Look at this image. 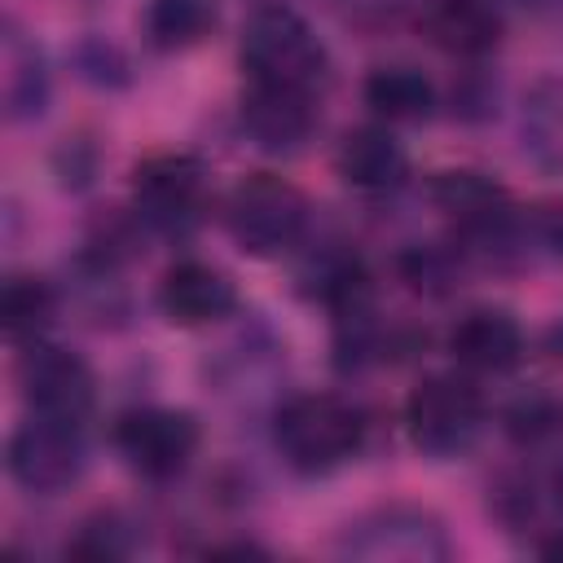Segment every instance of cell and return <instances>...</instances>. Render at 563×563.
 <instances>
[{
  "instance_id": "2",
  "label": "cell",
  "mask_w": 563,
  "mask_h": 563,
  "mask_svg": "<svg viewBox=\"0 0 563 563\" xmlns=\"http://www.w3.org/2000/svg\"><path fill=\"white\" fill-rule=\"evenodd\" d=\"M242 66L251 70V84H282L312 92V84L325 70V48L295 9L260 4L242 26Z\"/></svg>"
},
{
  "instance_id": "22",
  "label": "cell",
  "mask_w": 563,
  "mask_h": 563,
  "mask_svg": "<svg viewBox=\"0 0 563 563\" xmlns=\"http://www.w3.org/2000/svg\"><path fill=\"white\" fill-rule=\"evenodd\" d=\"M541 238L563 255V202H554V207L541 211Z\"/></svg>"
},
{
  "instance_id": "7",
  "label": "cell",
  "mask_w": 563,
  "mask_h": 563,
  "mask_svg": "<svg viewBox=\"0 0 563 563\" xmlns=\"http://www.w3.org/2000/svg\"><path fill=\"white\" fill-rule=\"evenodd\" d=\"M18 383L26 405L40 418L70 422V427H79V418L92 409V396H97L92 369L66 347H31L18 365Z\"/></svg>"
},
{
  "instance_id": "13",
  "label": "cell",
  "mask_w": 563,
  "mask_h": 563,
  "mask_svg": "<svg viewBox=\"0 0 563 563\" xmlns=\"http://www.w3.org/2000/svg\"><path fill=\"white\" fill-rule=\"evenodd\" d=\"M431 198L466 233H497L510 220V194L484 172H440L431 180Z\"/></svg>"
},
{
  "instance_id": "18",
  "label": "cell",
  "mask_w": 563,
  "mask_h": 563,
  "mask_svg": "<svg viewBox=\"0 0 563 563\" xmlns=\"http://www.w3.org/2000/svg\"><path fill=\"white\" fill-rule=\"evenodd\" d=\"M216 13L211 0H150L145 9V31L154 48H189L211 31Z\"/></svg>"
},
{
  "instance_id": "15",
  "label": "cell",
  "mask_w": 563,
  "mask_h": 563,
  "mask_svg": "<svg viewBox=\"0 0 563 563\" xmlns=\"http://www.w3.org/2000/svg\"><path fill=\"white\" fill-rule=\"evenodd\" d=\"M427 35L457 57H479L501 40V13L493 0H431Z\"/></svg>"
},
{
  "instance_id": "23",
  "label": "cell",
  "mask_w": 563,
  "mask_h": 563,
  "mask_svg": "<svg viewBox=\"0 0 563 563\" xmlns=\"http://www.w3.org/2000/svg\"><path fill=\"white\" fill-rule=\"evenodd\" d=\"M559 506H563V475H559Z\"/></svg>"
},
{
  "instance_id": "9",
  "label": "cell",
  "mask_w": 563,
  "mask_h": 563,
  "mask_svg": "<svg viewBox=\"0 0 563 563\" xmlns=\"http://www.w3.org/2000/svg\"><path fill=\"white\" fill-rule=\"evenodd\" d=\"M242 128L264 150H277V154L299 150L317 128L312 92L282 88V84H251V92L242 97Z\"/></svg>"
},
{
  "instance_id": "8",
  "label": "cell",
  "mask_w": 563,
  "mask_h": 563,
  "mask_svg": "<svg viewBox=\"0 0 563 563\" xmlns=\"http://www.w3.org/2000/svg\"><path fill=\"white\" fill-rule=\"evenodd\" d=\"M79 462L84 457L70 422H53L35 413L9 440V475L26 493H62L79 475Z\"/></svg>"
},
{
  "instance_id": "21",
  "label": "cell",
  "mask_w": 563,
  "mask_h": 563,
  "mask_svg": "<svg viewBox=\"0 0 563 563\" xmlns=\"http://www.w3.org/2000/svg\"><path fill=\"white\" fill-rule=\"evenodd\" d=\"M506 422H510V431H515L519 440H537L541 431H550L554 409H550L545 400H519V405L506 413Z\"/></svg>"
},
{
  "instance_id": "4",
  "label": "cell",
  "mask_w": 563,
  "mask_h": 563,
  "mask_svg": "<svg viewBox=\"0 0 563 563\" xmlns=\"http://www.w3.org/2000/svg\"><path fill=\"white\" fill-rule=\"evenodd\" d=\"M479 418H484L479 391L449 374L422 378L405 400V431H409L413 449L431 453V457H449V453L466 449L479 431Z\"/></svg>"
},
{
  "instance_id": "12",
  "label": "cell",
  "mask_w": 563,
  "mask_h": 563,
  "mask_svg": "<svg viewBox=\"0 0 563 563\" xmlns=\"http://www.w3.org/2000/svg\"><path fill=\"white\" fill-rule=\"evenodd\" d=\"M163 312L176 321V325H207V321H220L233 312L238 295H233V282L211 268V264H198V260H185L176 264L167 277H163Z\"/></svg>"
},
{
  "instance_id": "17",
  "label": "cell",
  "mask_w": 563,
  "mask_h": 563,
  "mask_svg": "<svg viewBox=\"0 0 563 563\" xmlns=\"http://www.w3.org/2000/svg\"><path fill=\"white\" fill-rule=\"evenodd\" d=\"M519 132H523V150L532 154V163L563 176V79H545L528 92Z\"/></svg>"
},
{
  "instance_id": "16",
  "label": "cell",
  "mask_w": 563,
  "mask_h": 563,
  "mask_svg": "<svg viewBox=\"0 0 563 563\" xmlns=\"http://www.w3.org/2000/svg\"><path fill=\"white\" fill-rule=\"evenodd\" d=\"M365 101L374 114H383L387 123H418L431 114L435 106V88L422 70L413 66H378L365 79Z\"/></svg>"
},
{
  "instance_id": "20",
  "label": "cell",
  "mask_w": 563,
  "mask_h": 563,
  "mask_svg": "<svg viewBox=\"0 0 563 563\" xmlns=\"http://www.w3.org/2000/svg\"><path fill=\"white\" fill-rule=\"evenodd\" d=\"M123 550H128V541H123V528L114 523V515H97L92 523H84L79 541L70 545V554H88V559H114Z\"/></svg>"
},
{
  "instance_id": "10",
  "label": "cell",
  "mask_w": 563,
  "mask_h": 563,
  "mask_svg": "<svg viewBox=\"0 0 563 563\" xmlns=\"http://www.w3.org/2000/svg\"><path fill=\"white\" fill-rule=\"evenodd\" d=\"M136 194V211L158 224V229H176L194 216L198 194H202V167L185 154H154L136 167L132 180Z\"/></svg>"
},
{
  "instance_id": "6",
  "label": "cell",
  "mask_w": 563,
  "mask_h": 563,
  "mask_svg": "<svg viewBox=\"0 0 563 563\" xmlns=\"http://www.w3.org/2000/svg\"><path fill=\"white\" fill-rule=\"evenodd\" d=\"M343 550L356 559H405V563H427L444 559L449 541L444 528L431 510L418 506H383L365 519H356L343 537Z\"/></svg>"
},
{
  "instance_id": "19",
  "label": "cell",
  "mask_w": 563,
  "mask_h": 563,
  "mask_svg": "<svg viewBox=\"0 0 563 563\" xmlns=\"http://www.w3.org/2000/svg\"><path fill=\"white\" fill-rule=\"evenodd\" d=\"M57 312V299L48 290V282L40 277H9L4 295H0V321L9 339H35Z\"/></svg>"
},
{
  "instance_id": "11",
  "label": "cell",
  "mask_w": 563,
  "mask_h": 563,
  "mask_svg": "<svg viewBox=\"0 0 563 563\" xmlns=\"http://www.w3.org/2000/svg\"><path fill=\"white\" fill-rule=\"evenodd\" d=\"M449 352L475 374H506L523 356V330L501 308H475L453 325Z\"/></svg>"
},
{
  "instance_id": "3",
  "label": "cell",
  "mask_w": 563,
  "mask_h": 563,
  "mask_svg": "<svg viewBox=\"0 0 563 563\" xmlns=\"http://www.w3.org/2000/svg\"><path fill=\"white\" fill-rule=\"evenodd\" d=\"M224 220H229L233 242L246 255L268 260V255H282L286 246L299 242L303 220H308V202H303V194L290 180L260 172V176H246L229 194Z\"/></svg>"
},
{
  "instance_id": "14",
  "label": "cell",
  "mask_w": 563,
  "mask_h": 563,
  "mask_svg": "<svg viewBox=\"0 0 563 563\" xmlns=\"http://www.w3.org/2000/svg\"><path fill=\"white\" fill-rule=\"evenodd\" d=\"M405 167L409 158L387 128H352L339 145V176L352 189H365V194L396 189L405 180Z\"/></svg>"
},
{
  "instance_id": "5",
  "label": "cell",
  "mask_w": 563,
  "mask_h": 563,
  "mask_svg": "<svg viewBox=\"0 0 563 563\" xmlns=\"http://www.w3.org/2000/svg\"><path fill=\"white\" fill-rule=\"evenodd\" d=\"M114 444L145 479H172L198 453V422L176 409H132L114 427Z\"/></svg>"
},
{
  "instance_id": "1",
  "label": "cell",
  "mask_w": 563,
  "mask_h": 563,
  "mask_svg": "<svg viewBox=\"0 0 563 563\" xmlns=\"http://www.w3.org/2000/svg\"><path fill=\"white\" fill-rule=\"evenodd\" d=\"M273 440L282 449V457L303 471V475H321L334 471L339 462H347L361 444V413L325 391H308L295 396L277 409L273 422Z\"/></svg>"
}]
</instances>
